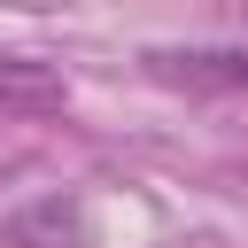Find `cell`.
I'll use <instances>...</instances> for the list:
<instances>
[{
	"label": "cell",
	"mask_w": 248,
	"mask_h": 248,
	"mask_svg": "<svg viewBox=\"0 0 248 248\" xmlns=\"http://www.w3.org/2000/svg\"><path fill=\"white\" fill-rule=\"evenodd\" d=\"M8 232L31 240V248H85V209H78V202H39V209H23Z\"/></svg>",
	"instance_id": "cell-3"
},
{
	"label": "cell",
	"mask_w": 248,
	"mask_h": 248,
	"mask_svg": "<svg viewBox=\"0 0 248 248\" xmlns=\"http://www.w3.org/2000/svg\"><path fill=\"white\" fill-rule=\"evenodd\" d=\"M62 101H70V85H62L54 62H31V54L0 46V116H54Z\"/></svg>",
	"instance_id": "cell-1"
},
{
	"label": "cell",
	"mask_w": 248,
	"mask_h": 248,
	"mask_svg": "<svg viewBox=\"0 0 248 248\" xmlns=\"http://www.w3.org/2000/svg\"><path fill=\"white\" fill-rule=\"evenodd\" d=\"M155 78L170 85H248V46H202V54H155Z\"/></svg>",
	"instance_id": "cell-2"
}]
</instances>
